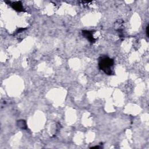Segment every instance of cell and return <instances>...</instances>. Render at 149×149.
I'll list each match as a JSON object with an SVG mask.
<instances>
[{
    "label": "cell",
    "instance_id": "cell-3",
    "mask_svg": "<svg viewBox=\"0 0 149 149\" xmlns=\"http://www.w3.org/2000/svg\"><path fill=\"white\" fill-rule=\"evenodd\" d=\"M9 4L16 11L21 12L24 11V8L22 6V4L21 1H15V2H9Z\"/></svg>",
    "mask_w": 149,
    "mask_h": 149
},
{
    "label": "cell",
    "instance_id": "cell-1",
    "mask_svg": "<svg viewBox=\"0 0 149 149\" xmlns=\"http://www.w3.org/2000/svg\"><path fill=\"white\" fill-rule=\"evenodd\" d=\"M114 60L107 55H102L98 58V67L105 74L113 75Z\"/></svg>",
    "mask_w": 149,
    "mask_h": 149
},
{
    "label": "cell",
    "instance_id": "cell-4",
    "mask_svg": "<svg viewBox=\"0 0 149 149\" xmlns=\"http://www.w3.org/2000/svg\"><path fill=\"white\" fill-rule=\"evenodd\" d=\"M17 125L18 127H19L20 128L23 129H25L27 128V125H26V123L25 122V120H19L17 122Z\"/></svg>",
    "mask_w": 149,
    "mask_h": 149
},
{
    "label": "cell",
    "instance_id": "cell-2",
    "mask_svg": "<svg viewBox=\"0 0 149 149\" xmlns=\"http://www.w3.org/2000/svg\"><path fill=\"white\" fill-rule=\"evenodd\" d=\"M82 34L85 38H87L90 42H91L92 43H94L96 41V39L93 37L92 32L88 30H83Z\"/></svg>",
    "mask_w": 149,
    "mask_h": 149
},
{
    "label": "cell",
    "instance_id": "cell-5",
    "mask_svg": "<svg viewBox=\"0 0 149 149\" xmlns=\"http://www.w3.org/2000/svg\"><path fill=\"white\" fill-rule=\"evenodd\" d=\"M148 29H149V26H148V25H147V26L146 27V34H147V37H149V34H148Z\"/></svg>",
    "mask_w": 149,
    "mask_h": 149
}]
</instances>
